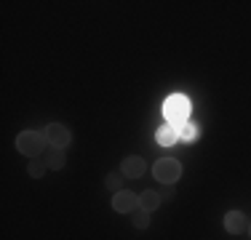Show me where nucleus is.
Segmentation results:
<instances>
[{"instance_id": "obj_1", "label": "nucleus", "mask_w": 251, "mask_h": 240, "mask_svg": "<svg viewBox=\"0 0 251 240\" xmlns=\"http://www.w3.org/2000/svg\"><path fill=\"white\" fill-rule=\"evenodd\" d=\"M46 134H38V131H25V134L16 136V149L22 155H29V158H38L43 155V147H46Z\"/></svg>"}, {"instance_id": "obj_2", "label": "nucleus", "mask_w": 251, "mask_h": 240, "mask_svg": "<svg viewBox=\"0 0 251 240\" xmlns=\"http://www.w3.org/2000/svg\"><path fill=\"white\" fill-rule=\"evenodd\" d=\"M152 173L160 184H174L179 176H182V166L174 158H160L158 163L152 166Z\"/></svg>"}, {"instance_id": "obj_3", "label": "nucleus", "mask_w": 251, "mask_h": 240, "mask_svg": "<svg viewBox=\"0 0 251 240\" xmlns=\"http://www.w3.org/2000/svg\"><path fill=\"white\" fill-rule=\"evenodd\" d=\"M187 115H190V101L184 96H171L166 101V118H169L171 125H182L187 123Z\"/></svg>"}, {"instance_id": "obj_4", "label": "nucleus", "mask_w": 251, "mask_h": 240, "mask_svg": "<svg viewBox=\"0 0 251 240\" xmlns=\"http://www.w3.org/2000/svg\"><path fill=\"white\" fill-rule=\"evenodd\" d=\"M46 142L51 144L53 149H64L70 144V139H73V134H70V128L67 125H62V123H51V125H46Z\"/></svg>"}, {"instance_id": "obj_5", "label": "nucleus", "mask_w": 251, "mask_h": 240, "mask_svg": "<svg viewBox=\"0 0 251 240\" xmlns=\"http://www.w3.org/2000/svg\"><path fill=\"white\" fill-rule=\"evenodd\" d=\"M112 208H115L118 214H134L136 208H139V195H134L131 190L115 192V197H112Z\"/></svg>"}, {"instance_id": "obj_6", "label": "nucleus", "mask_w": 251, "mask_h": 240, "mask_svg": "<svg viewBox=\"0 0 251 240\" xmlns=\"http://www.w3.org/2000/svg\"><path fill=\"white\" fill-rule=\"evenodd\" d=\"M249 227V219L243 211H227L225 216V230L230 232V235H241V232H246Z\"/></svg>"}, {"instance_id": "obj_7", "label": "nucleus", "mask_w": 251, "mask_h": 240, "mask_svg": "<svg viewBox=\"0 0 251 240\" xmlns=\"http://www.w3.org/2000/svg\"><path fill=\"white\" fill-rule=\"evenodd\" d=\"M145 168L147 163L139 158V155H131V158H126L123 160V176H128V179H136V176H145Z\"/></svg>"}, {"instance_id": "obj_8", "label": "nucleus", "mask_w": 251, "mask_h": 240, "mask_svg": "<svg viewBox=\"0 0 251 240\" xmlns=\"http://www.w3.org/2000/svg\"><path fill=\"white\" fill-rule=\"evenodd\" d=\"M163 203V197L158 195V192H145V195H139V208H145V211H155V208Z\"/></svg>"}, {"instance_id": "obj_9", "label": "nucleus", "mask_w": 251, "mask_h": 240, "mask_svg": "<svg viewBox=\"0 0 251 240\" xmlns=\"http://www.w3.org/2000/svg\"><path fill=\"white\" fill-rule=\"evenodd\" d=\"M158 144H174L179 136H176V125H163V128H158Z\"/></svg>"}, {"instance_id": "obj_10", "label": "nucleus", "mask_w": 251, "mask_h": 240, "mask_svg": "<svg viewBox=\"0 0 251 240\" xmlns=\"http://www.w3.org/2000/svg\"><path fill=\"white\" fill-rule=\"evenodd\" d=\"M64 160H67V158L62 155V149H51V152L46 155V166H49V168H56V171L64 166Z\"/></svg>"}, {"instance_id": "obj_11", "label": "nucleus", "mask_w": 251, "mask_h": 240, "mask_svg": "<svg viewBox=\"0 0 251 240\" xmlns=\"http://www.w3.org/2000/svg\"><path fill=\"white\" fill-rule=\"evenodd\" d=\"M46 168H49V166H46V163H43V160H38V158H32V160H29V168H27V171H29V176H35V179H40V176H43V173H46Z\"/></svg>"}, {"instance_id": "obj_12", "label": "nucleus", "mask_w": 251, "mask_h": 240, "mask_svg": "<svg viewBox=\"0 0 251 240\" xmlns=\"http://www.w3.org/2000/svg\"><path fill=\"white\" fill-rule=\"evenodd\" d=\"M147 224H150V211H145V208H136V211H134V227L145 230Z\"/></svg>"}, {"instance_id": "obj_13", "label": "nucleus", "mask_w": 251, "mask_h": 240, "mask_svg": "<svg viewBox=\"0 0 251 240\" xmlns=\"http://www.w3.org/2000/svg\"><path fill=\"white\" fill-rule=\"evenodd\" d=\"M176 136H179V139H195V128H193V125H190V123H182V125H176Z\"/></svg>"}, {"instance_id": "obj_14", "label": "nucleus", "mask_w": 251, "mask_h": 240, "mask_svg": "<svg viewBox=\"0 0 251 240\" xmlns=\"http://www.w3.org/2000/svg\"><path fill=\"white\" fill-rule=\"evenodd\" d=\"M121 182H123V176H121V173H110V176H107V190L121 192Z\"/></svg>"}, {"instance_id": "obj_15", "label": "nucleus", "mask_w": 251, "mask_h": 240, "mask_svg": "<svg viewBox=\"0 0 251 240\" xmlns=\"http://www.w3.org/2000/svg\"><path fill=\"white\" fill-rule=\"evenodd\" d=\"M160 197H163V200H171V197H174V184H163V187H160V192H158Z\"/></svg>"}]
</instances>
